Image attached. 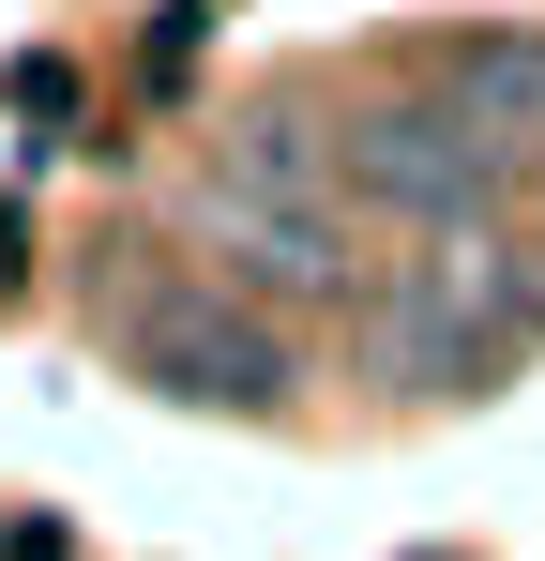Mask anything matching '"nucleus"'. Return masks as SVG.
Wrapping results in <instances>:
<instances>
[{
  "instance_id": "1",
  "label": "nucleus",
  "mask_w": 545,
  "mask_h": 561,
  "mask_svg": "<svg viewBox=\"0 0 545 561\" xmlns=\"http://www.w3.org/2000/svg\"><path fill=\"white\" fill-rule=\"evenodd\" d=\"M515 334H531V259L485 243V228H440V243L394 274V304H379V365H394V394H469Z\"/></svg>"
},
{
  "instance_id": "2",
  "label": "nucleus",
  "mask_w": 545,
  "mask_h": 561,
  "mask_svg": "<svg viewBox=\"0 0 545 561\" xmlns=\"http://www.w3.org/2000/svg\"><path fill=\"white\" fill-rule=\"evenodd\" d=\"M334 152H349V197L409 213V228H485V197H500V168H515L454 92H379V106H349Z\"/></svg>"
},
{
  "instance_id": "3",
  "label": "nucleus",
  "mask_w": 545,
  "mask_h": 561,
  "mask_svg": "<svg viewBox=\"0 0 545 561\" xmlns=\"http://www.w3.org/2000/svg\"><path fill=\"white\" fill-rule=\"evenodd\" d=\"M121 350H137V379L152 394H182V410H288V334H272L258 304H228V288H152L137 319H121Z\"/></svg>"
},
{
  "instance_id": "4",
  "label": "nucleus",
  "mask_w": 545,
  "mask_h": 561,
  "mask_svg": "<svg viewBox=\"0 0 545 561\" xmlns=\"http://www.w3.org/2000/svg\"><path fill=\"white\" fill-rule=\"evenodd\" d=\"M197 228H212V243H228V274L272 288V304H349V228H334L318 197L212 183V197H197Z\"/></svg>"
},
{
  "instance_id": "5",
  "label": "nucleus",
  "mask_w": 545,
  "mask_h": 561,
  "mask_svg": "<svg viewBox=\"0 0 545 561\" xmlns=\"http://www.w3.org/2000/svg\"><path fill=\"white\" fill-rule=\"evenodd\" d=\"M440 92L469 106L500 152H531V137H545V31H469V46L440 61Z\"/></svg>"
},
{
  "instance_id": "6",
  "label": "nucleus",
  "mask_w": 545,
  "mask_h": 561,
  "mask_svg": "<svg viewBox=\"0 0 545 561\" xmlns=\"http://www.w3.org/2000/svg\"><path fill=\"white\" fill-rule=\"evenodd\" d=\"M318 168H349V152H334V137H318L303 106H243V122H228V168H212V183H258V197H318Z\"/></svg>"
},
{
  "instance_id": "7",
  "label": "nucleus",
  "mask_w": 545,
  "mask_h": 561,
  "mask_svg": "<svg viewBox=\"0 0 545 561\" xmlns=\"http://www.w3.org/2000/svg\"><path fill=\"white\" fill-rule=\"evenodd\" d=\"M15 274H31V259H15V213H0V288H15Z\"/></svg>"
}]
</instances>
